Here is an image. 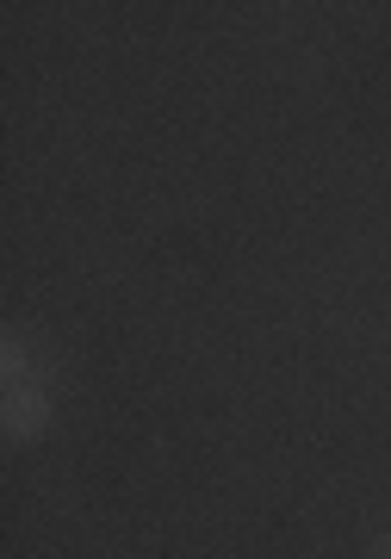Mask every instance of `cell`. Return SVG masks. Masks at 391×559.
<instances>
[{
  "label": "cell",
  "mask_w": 391,
  "mask_h": 559,
  "mask_svg": "<svg viewBox=\"0 0 391 559\" xmlns=\"http://www.w3.org/2000/svg\"><path fill=\"white\" fill-rule=\"evenodd\" d=\"M0 429L7 441H38L50 429V392L44 385H7V411H0Z\"/></svg>",
  "instance_id": "cell-1"
},
{
  "label": "cell",
  "mask_w": 391,
  "mask_h": 559,
  "mask_svg": "<svg viewBox=\"0 0 391 559\" xmlns=\"http://www.w3.org/2000/svg\"><path fill=\"white\" fill-rule=\"evenodd\" d=\"M25 342H20V330H7V342H0V373H7V385H25Z\"/></svg>",
  "instance_id": "cell-2"
},
{
  "label": "cell",
  "mask_w": 391,
  "mask_h": 559,
  "mask_svg": "<svg viewBox=\"0 0 391 559\" xmlns=\"http://www.w3.org/2000/svg\"><path fill=\"white\" fill-rule=\"evenodd\" d=\"M372 559H391V528H386L379 540H372Z\"/></svg>",
  "instance_id": "cell-3"
}]
</instances>
